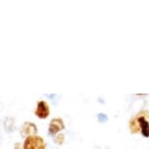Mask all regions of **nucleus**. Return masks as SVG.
I'll use <instances>...</instances> for the list:
<instances>
[{
	"label": "nucleus",
	"mask_w": 149,
	"mask_h": 149,
	"mask_svg": "<svg viewBox=\"0 0 149 149\" xmlns=\"http://www.w3.org/2000/svg\"><path fill=\"white\" fill-rule=\"evenodd\" d=\"M14 122H15V120H14L13 118L8 117V118L5 119V121H4V128H5V130H6L7 133H12V132H13Z\"/></svg>",
	"instance_id": "nucleus-6"
},
{
	"label": "nucleus",
	"mask_w": 149,
	"mask_h": 149,
	"mask_svg": "<svg viewBox=\"0 0 149 149\" xmlns=\"http://www.w3.org/2000/svg\"><path fill=\"white\" fill-rule=\"evenodd\" d=\"M49 114H50V109H49V106L47 104V102H45L44 100L39 102L37 104V107H36V110H35L36 116L39 117L40 119H46V118L49 116Z\"/></svg>",
	"instance_id": "nucleus-5"
},
{
	"label": "nucleus",
	"mask_w": 149,
	"mask_h": 149,
	"mask_svg": "<svg viewBox=\"0 0 149 149\" xmlns=\"http://www.w3.org/2000/svg\"><path fill=\"white\" fill-rule=\"evenodd\" d=\"M133 124H136V127L133 129L134 133H136L139 128L141 131L142 136L144 137H149V122L146 120V118L143 116V115H139V117L136 118V123L132 122Z\"/></svg>",
	"instance_id": "nucleus-2"
},
{
	"label": "nucleus",
	"mask_w": 149,
	"mask_h": 149,
	"mask_svg": "<svg viewBox=\"0 0 149 149\" xmlns=\"http://www.w3.org/2000/svg\"><path fill=\"white\" fill-rule=\"evenodd\" d=\"M19 146H21V143H16V146H15V149H21V147H19Z\"/></svg>",
	"instance_id": "nucleus-9"
},
{
	"label": "nucleus",
	"mask_w": 149,
	"mask_h": 149,
	"mask_svg": "<svg viewBox=\"0 0 149 149\" xmlns=\"http://www.w3.org/2000/svg\"><path fill=\"white\" fill-rule=\"evenodd\" d=\"M37 133V127L33 123L30 122H26L24 125L22 126L21 129V134L24 137H29L35 136Z\"/></svg>",
	"instance_id": "nucleus-4"
},
{
	"label": "nucleus",
	"mask_w": 149,
	"mask_h": 149,
	"mask_svg": "<svg viewBox=\"0 0 149 149\" xmlns=\"http://www.w3.org/2000/svg\"><path fill=\"white\" fill-rule=\"evenodd\" d=\"M64 141V136L63 134H58V136L55 139V142L57 143V144H63Z\"/></svg>",
	"instance_id": "nucleus-8"
},
{
	"label": "nucleus",
	"mask_w": 149,
	"mask_h": 149,
	"mask_svg": "<svg viewBox=\"0 0 149 149\" xmlns=\"http://www.w3.org/2000/svg\"><path fill=\"white\" fill-rule=\"evenodd\" d=\"M45 144L43 139L38 136H32L26 137L24 143V149H45Z\"/></svg>",
	"instance_id": "nucleus-1"
},
{
	"label": "nucleus",
	"mask_w": 149,
	"mask_h": 149,
	"mask_svg": "<svg viewBox=\"0 0 149 149\" xmlns=\"http://www.w3.org/2000/svg\"><path fill=\"white\" fill-rule=\"evenodd\" d=\"M64 129L63 121L61 118H55L51 121L49 126V134L50 136H55L58 132Z\"/></svg>",
	"instance_id": "nucleus-3"
},
{
	"label": "nucleus",
	"mask_w": 149,
	"mask_h": 149,
	"mask_svg": "<svg viewBox=\"0 0 149 149\" xmlns=\"http://www.w3.org/2000/svg\"><path fill=\"white\" fill-rule=\"evenodd\" d=\"M97 120L100 123H105L108 120L107 115H105L104 113H98L97 114Z\"/></svg>",
	"instance_id": "nucleus-7"
}]
</instances>
